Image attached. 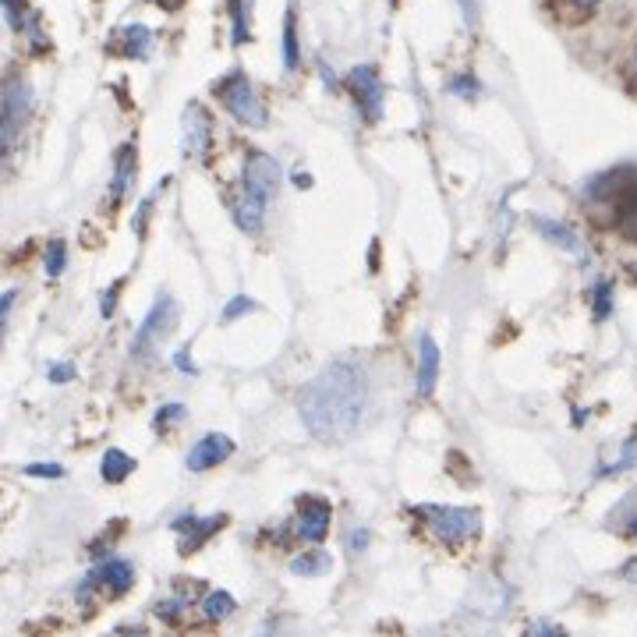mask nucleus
<instances>
[{
	"instance_id": "f257e3e1",
	"label": "nucleus",
	"mask_w": 637,
	"mask_h": 637,
	"mask_svg": "<svg viewBox=\"0 0 637 637\" xmlns=\"http://www.w3.org/2000/svg\"><path fill=\"white\" fill-rule=\"evenodd\" d=\"M305 429L319 439H347L369 415V376L355 361H334L298 397Z\"/></svg>"
},
{
	"instance_id": "f03ea898",
	"label": "nucleus",
	"mask_w": 637,
	"mask_h": 637,
	"mask_svg": "<svg viewBox=\"0 0 637 637\" xmlns=\"http://www.w3.org/2000/svg\"><path fill=\"white\" fill-rule=\"evenodd\" d=\"M415 514L425 520V528H429L439 538V543H447V546H465L468 538H475L478 528H481L478 510H468V507L421 504V507H415Z\"/></svg>"
},
{
	"instance_id": "7ed1b4c3",
	"label": "nucleus",
	"mask_w": 637,
	"mask_h": 637,
	"mask_svg": "<svg viewBox=\"0 0 637 637\" xmlns=\"http://www.w3.org/2000/svg\"><path fill=\"white\" fill-rule=\"evenodd\" d=\"M220 100L230 110V118H238L241 125H248V128L266 125V110L259 103V92L252 89V82H248L241 71H230L220 82Z\"/></svg>"
},
{
	"instance_id": "20e7f679",
	"label": "nucleus",
	"mask_w": 637,
	"mask_h": 637,
	"mask_svg": "<svg viewBox=\"0 0 637 637\" xmlns=\"http://www.w3.org/2000/svg\"><path fill=\"white\" fill-rule=\"evenodd\" d=\"M32 113V89L22 79H11L4 86V100H0V135H4V149L11 152L18 146V135L26 131V121Z\"/></svg>"
},
{
	"instance_id": "39448f33",
	"label": "nucleus",
	"mask_w": 637,
	"mask_h": 637,
	"mask_svg": "<svg viewBox=\"0 0 637 637\" xmlns=\"http://www.w3.org/2000/svg\"><path fill=\"white\" fill-rule=\"evenodd\" d=\"M173 322H178V301H173L170 295H160L157 305L149 308V316L142 319L139 334H135V355L149 351L152 344H160L173 330Z\"/></svg>"
},
{
	"instance_id": "423d86ee",
	"label": "nucleus",
	"mask_w": 637,
	"mask_h": 637,
	"mask_svg": "<svg viewBox=\"0 0 637 637\" xmlns=\"http://www.w3.org/2000/svg\"><path fill=\"white\" fill-rule=\"evenodd\" d=\"M131 581H135L131 564H128V559L113 556V559H103V564L86 577V585L79 588V598H86V595L96 591V588H103L107 595H125V591L131 588Z\"/></svg>"
},
{
	"instance_id": "0eeeda50",
	"label": "nucleus",
	"mask_w": 637,
	"mask_h": 637,
	"mask_svg": "<svg viewBox=\"0 0 637 637\" xmlns=\"http://www.w3.org/2000/svg\"><path fill=\"white\" fill-rule=\"evenodd\" d=\"M241 185H248L266 199H273L280 191V163L273 157H266V152H248L245 170H241Z\"/></svg>"
},
{
	"instance_id": "6e6552de",
	"label": "nucleus",
	"mask_w": 637,
	"mask_h": 637,
	"mask_svg": "<svg viewBox=\"0 0 637 637\" xmlns=\"http://www.w3.org/2000/svg\"><path fill=\"white\" fill-rule=\"evenodd\" d=\"M266 206H269L266 196H259V191H252L248 185H238L235 202H230V212H235V223L245 230V235H259L262 220H266Z\"/></svg>"
},
{
	"instance_id": "1a4fd4ad",
	"label": "nucleus",
	"mask_w": 637,
	"mask_h": 637,
	"mask_svg": "<svg viewBox=\"0 0 637 637\" xmlns=\"http://www.w3.org/2000/svg\"><path fill=\"white\" fill-rule=\"evenodd\" d=\"M347 89H351V96L361 103L365 118H379L382 113V89H379V74L376 68H355L351 74H347Z\"/></svg>"
},
{
	"instance_id": "9d476101",
	"label": "nucleus",
	"mask_w": 637,
	"mask_h": 637,
	"mask_svg": "<svg viewBox=\"0 0 637 637\" xmlns=\"http://www.w3.org/2000/svg\"><path fill=\"white\" fill-rule=\"evenodd\" d=\"M230 454H235V439L220 436V432H209V436H202V439L196 442V447H191L188 468H191V471H209V468L223 465Z\"/></svg>"
},
{
	"instance_id": "9b49d317",
	"label": "nucleus",
	"mask_w": 637,
	"mask_h": 637,
	"mask_svg": "<svg viewBox=\"0 0 637 637\" xmlns=\"http://www.w3.org/2000/svg\"><path fill=\"white\" fill-rule=\"evenodd\" d=\"M330 531V504L326 499H301L298 504V535L305 543H322Z\"/></svg>"
},
{
	"instance_id": "f8f14e48",
	"label": "nucleus",
	"mask_w": 637,
	"mask_h": 637,
	"mask_svg": "<svg viewBox=\"0 0 637 637\" xmlns=\"http://www.w3.org/2000/svg\"><path fill=\"white\" fill-rule=\"evenodd\" d=\"M181 146H185V157H191V160H202L209 152V113L196 103L185 110Z\"/></svg>"
},
{
	"instance_id": "ddd939ff",
	"label": "nucleus",
	"mask_w": 637,
	"mask_h": 637,
	"mask_svg": "<svg viewBox=\"0 0 637 637\" xmlns=\"http://www.w3.org/2000/svg\"><path fill=\"white\" fill-rule=\"evenodd\" d=\"M220 525H223V517H209V520L181 517V520H173V531L181 535V556H191V553H196L212 531H220Z\"/></svg>"
},
{
	"instance_id": "4468645a",
	"label": "nucleus",
	"mask_w": 637,
	"mask_h": 637,
	"mask_svg": "<svg viewBox=\"0 0 637 637\" xmlns=\"http://www.w3.org/2000/svg\"><path fill=\"white\" fill-rule=\"evenodd\" d=\"M439 382V347L432 337L418 340V397H432Z\"/></svg>"
},
{
	"instance_id": "2eb2a0df",
	"label": "nucleus",
	"mask_w": 637,
	"mask_h": 637,
	"mask_svg": "<svg viewBox=\"0 0 637 637\" xmlns=\"http://www.w3.org/2000/svg\"><path fill=\"white\" fill-rule=\"evenodd\" d=\"M135 167H139V160H135V142H125L118 149V160H113V185H110V199L113 202H125L128 188L135 181Z\"/></svg>"
},
{
	"instance_id": "dca6fc26",
	"label": "nucleus",
	"mask_w": 637,
	"mask_h": 637,
	"mask_svg": "<svg viewBox=\"0 0 637 637\" xmlns=\"http://www.w3.org/2000/svg\"><path fill=\"white\" fill-rule=\"evenodd\" d=\"M330 567H334V559H330V553H322V549H316V553H301V556L291 559V570H295L298 577L330 574Z\"/></svg>"
},
{
	"instance_id": "f3484780",
	"label": "nucleus",
	"mask_w": 637,
	"mask_h": 637,
	"mask_svg": "<svg viewBox=\"0 0 637 637\" xmlns=\"http://www.w3.org/2000/svg\"><path fill=\"white\" fill-rule=\"evenodd\" d=\"M535 227H538V235L549 238L553 245L567 248V252H581V245H577V235H574V230H570L567 223H556V220H538Z\"/></svg>"
},
{
	"instance_id": "a211bd4d",
	"label": "nucleus",
	"mask_w": 637,
	"mask_h": 637,
	"mask_svg": "<svg viewBox=\"0 0 637 637\" xmlns=\"http://www.w3.org/2000/svg\"><path fill=\"white\" fill-rule=\"evenodd\" d=\"M121 50L128 53V57H149V50H152V32L146 29V26H128L125 32H121Z\"/></svg>"
},
{
	"instance_id": "6ab92c4d",
	"label": "nucleus",
	"mask_w": 637,
	"mask_h": 637,
	"mask_svg": "<svg viewBox=\"0 0 637 637\" xmlns=\"http://www.w3.org/2000/svg\"><path fill=\"white\" fill-rule=\"evenodd\" d=\"M135 471V457H128L125 450H107L103 454V478L110 481H125L128 475Z\"/></svg>"
},
{
	"instance_id": "aec40b11",
	"label": "nucleus",
	"mask_w": 637,
	"mask_h": 637,
	"mask_svg": "<svg viewBox=\"0 0 637 637\" xmlns=\"http://www.w3.org/2000/svg\"><path fill=\"white\" fill-rule=\"evenodd\" d=\"M283 64H287V71H298V64H301V53H298V22H295V11H287V18H283Z\"/></svg>"
},
{
	"instance_id": "412c9836",
	"label": "nucleus",
	"mask_w": 637,
	"mask_h": 637,
	"mask_svg": "<svg viewBox=\"0 0 637 637\" xmlns=\"http://www.w3.org/2000/svg\"><path fill=\"white\" fill-rule=\"evenodd\" d=\"M202 613L209 616L212 624H220V620H227L230 613H235V598H230L227 591H209L206 603H202Z\"/></svg>"
},
{
	"instance_id": "4be33fe9",
	"label": "nucleus",
	"mask_w": 637,
	"mask_h": 637,
	"mask_svg": "<svg viewBox=\"0 0 637 637\" xmlns=\"http://www.w3.org/2000/svg\"><path fill=\"white\" fill-rule=\"evenodd\" d=\"M248 11H252V0H230V14H235V43H248Z\"/></svg>"
},
{
	"instance_id": "5701e85b",
	"label": "nucleus",
	"mask_w": 637,
	"mask_h": 637,
	"mask_svg": "<svg viewBox=\"0 0 637 637\" xmlns=\"http://www.w3.org/2000/svg\"><path fill=\"white\" fill-rule=\"evenodd\" d=\"M64 262H68V245L61 238H53L47 245V273L50 277H61L64 273Z\"/></svg>"
},
{
	"instance_id": "b1692460",
	"label": "nucleus",
	"mask_w": 637,
	"mask_h": 637,
	"mask_svg": "<svg viewBox=\"0 0 637 637\" xmlns=\"http://www.w3.org/2000/svg\"><path fill=\"white\" fill-rule=\"evenodd\" d=\"M256 298H248V295H238V298H230L227 301V308H223V322H238L241 316H248V312H256Z\"/></svg>"
},
{
	"instance_id": "393cba45",
	"label": "nucleus",
	"mask_w": 637,
	"mask_h": 637,
	"mask_svg": "<svg viewBox=\"0 0 637 637\" xmlns=\"http://www.w3.org/2000/svg\"><path fill=\"white\" fill-rule=\"evenodd\" d=\"M620 230H624V238L637 241V188L630 191L627 206L620 209Z\"/></svg>"
},
{
	"instance_id": "a878e982",
	"label": "nucleus",
	"mask_w": 637,
	"mask_h": 637,
	"mask_svg": "<svg viewBox=\"0 0 637 637\" xmlns=\"http://www.w3.org/2000/svg\"><path fill=\"white\" fill-rule=\"evenodd\" d=\"M170 418H185V408H181V404H167V408H160V415H157V421H152V425H157V432H163V425L170 421Z\"/></svg>"
},
{
	"instance_id": "bb28decb",
	"label": "nucleus",
	"mask_w": 637,
	"mask_h": 637,
	"mask_svg": "<svg viewBox=\"0 0 637 637\" xmlns=\"http://www.w3.org/2000/svg\"><path fill=\"white\" fill-rule=\"evenodd\" d=\"M4 8H8V22H11V29H22L26 26V11H22V0H4Z\"/></svg>"
},
{
	"instance_id": "cd10ccee",
	"label": "nucleus",
	"mask_w": 637,
	"mask_h": 637,
	"mask_svg": "<svg viewBox=\"0 0 637 637\" xmlns=\"http://www.w3.org/2000/svg\"><path fill=\"white\" fill-rule=\"evenodd\" d=\"M26 471L36 475V478H64V468H61V465H29Z\"/></svg>"
},
{
	"instance_id": "c85d7f7f",
	"label": "nucleus",
	"mask_w": 637,
	"mask_h": 637,
	"mask_svg": "<svg viewBox=\"0 0 637 637\" xmlns=\"http://www.w3.org/2000/svg\"><path fill=\"white\" fill-rule=\"evenodd\" d=\"M74 376H79V372H74V365H71V361L53 365V369H50V382H71Z\"/></svg>"
},
{
	"instance_id": "c756f323",
	"label": "nucleus",
	"mask_w": 637,
	"mask_h": 637,
	"mask_svg": "<svg viewBox=\"0 0 637 637\" xmlns=\"http://www.w3.org/2000/svg\"><path fill=\"white\" fill-rule=\"evenodd\" d=\"M595 316L598 319H606L609 316V283H603V287H598V291H595Z\"/></svg>"
},
{
	"instance_id": "7c9ffc66",
	"label": "nucleus",
	"mask_w": 637,
	"mask_h": 637,
	"mask_svg": "<svg viewBox=\"0 0 637 637\" xmlns=\"http://www.w3.org/2000/svg\"><path fill=\"white\" fill-rule=\"evenodd\" d=\"M457 4H460V11H465L468 26H478V14H481V4H478V0H457Z\"/></svg>"
},
{
	"instance_id": "2f4dec72",
	"label": "nucleus",
	"mask_w": 637,
	"mask_h": 637,
	"mask_svg": "<svg viewBox=\"0 0 637 637\" xmlns=\"http://www.w3.org/2000/svg\"><path fill=\"white\" fill-rule=\"evenodd\" d=\"M11 305H14V291H8L4 298H0V316H4V322H8V316H11Z\"/></svg>"
},
{
	"instance_id": "473e14b6",
	"label": "nucleus",
	"mask_w": 637,
	"mask_h": 637,
	"mask_svg": "<svg viewBox=\"0 0 637 637\" xmlns=\"http://www.w3.org/2000/svg\"><path fill=\"white\" fill-rule=\"evenodd\" d=\"M173 361H178V369H185V372H196V365L188 361V351H178V355H173Z\"/></svg>"
},
{
	"instance_id": "72a5a7b5",
	"label": "nucleus",
	"mask_w": 637,
	"mask_h": 637,
	"mask_svg": "<svg viewBox=\"0 0 637 637\" xmlns=\"http://www.w3.org/2000/svg\"><path fill=\"white\" fill-rule=\"evenodd\" d=\"M454 92H471V96H475V92H478V86H475L471 79H460V82H454Z\"/></svg>"
},
{
	"instance_id": "f704fd0d",
	"label": "nucleus",
	"mask_w": 637,
	"mask_h": 637,
	"mask_svg": "<svg viewBox=\"0 0 637 637\" xmlns=\"http://www.w3.org/2000/svg\"><path fill=\"white\" fill-rule=\"evenodd\" d=\"M351 546H355V549H365V546H369V531H355V535H351Z\"/></svg>"
},
{
	"instance_id": "c9c22d12",
	"label": "nucleus",
	"mask_w": 637,
	"mask_h": 637,
	"mask_svg": "<svg viewBox=\"0 0 637 637\" xmlns=\"http://www.w3.org/2000/svg\"><path fill=\"white\" fill-rule=\"evenodd\" d=\"M574 8H595V4H603V0H570Z\"/></svg>"
},
{
	"instance_id": "e433bc0d",
	"label": "nucleus",
	"mask_w": 637,
	"mask_h": 637,
	"mask_svg": "<svg viewBox=\"0 0 637 637\" xmlns=\"http://www.w3.org/2000/svg\"><path fill=\"white\" fill-rule=\"evenodd\" d=\"M630 79H634V86H637V47H634V57H630Z\"/></svg>"
},
{
	"instance_id": "4c0bfd02",
	"label": "nucleus",
	"mask_w": 637,
	"mask_h": 637,
	"mask_svg": "<svg viewBox=\"0 0 637 637\" xmlns=\"http://www.w3.org/2000/svg\"><path fill=\"white\" fill-rule=\"evenodd\" d=\"M634 535H637V517H634Z\"/></svg>"
}]
</instances>
